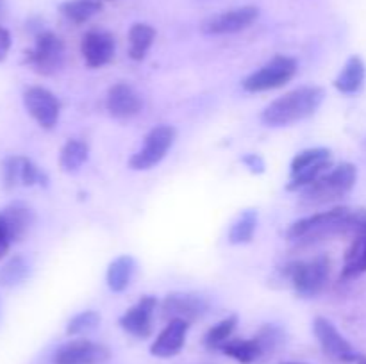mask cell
I'll return each mask as SVG.
<instances>
[{"mask_svg":"<svg viewBox=\"0 0 366 364\" xmlns=\"http://www.w3.org/2000/svg\"><path fill=\"white\" fill-rule=\"evenodd\" d=\"M222 352L227 357H232L234 360L242 364H252L254 360L259 359L263 355V348H261L259 341L256 338L252 339H229L224 346Z\"/></svg>","mask_w":366,"mask_h":364,"instance_id":"d4e9b609","label":"cell"},{"mask_svg":"<svg viewBox=\"0 0 366 364\" xmlns=\"http://www.w3.org/2000/svg\"><path fill=\"white\" fill-rule=\"evenodd\" d=\"M11 243H13V239H11L9 228H7L4 216L0 214V261H2L4 257H6V253L9 252Z\"/></svg>","mask_w":366,"mask_h":364,"instance_id":"d6a6232c","label":"cell"},{"mask_svg":"<svg viewBox=\"0 0 366 364\" xmlns=\"http://www.w3.org/2000/svg\"><path fill=\"white\" fill-rule=\"evenodd\" d=\"M21 159L24 156H7L2 159L0 173H2V182L6 189H13L21 184Z\"/></svg>","mask_w":366,"mask_h":364,"instance_id":"f546056e","label":"cell"},{"mask_svg":"<svg viewBox=\"0 0 366 364\" xmlns=\"http://www.w3.org/2000/svg\"><path fill=\"white\" fill-rule=\"evenodd\" d=\"M11 45H13V38H11L9 29H6L0 25V63H2V61H6L7 54H9V50H11Z\"/></svg>","mask_w":366,"mask_h":364,"instance_id":"836d02e7","label":"cell"},{"mask_svg":"<svg viewBox=\"0 0 366 364\" xmlns=\"http://www.w3.org/2000/svg\"><path fill=\"white\" fill-rule=\"evenodd\" d=\"M238 325V316L236 314H229L227 318L218 321L217 325L209 328L204 335V345L209 350H220L229 339H232V332L236 330Z\"/></svg>","mask_w":366,"mask_h":364,"instance_id":"83f0119b","label":"cell"},{"mask_svg":"<svg viewBox=\"0 0 366 364\" xmlns=\"http://www.w3.org/2000/svg\"><path fill=\"white\" fill-rule=\"evenodd\" d=\"M357 181V168L352 163H342L325 171L320 178L304 188L302 198L310 203H325L343 198L354 189Z\"/></svg>","mask_w":366,"mask_h":364,"instance_id":"3957f363","label":"cell"},{"mask_svg":"<svg viewBox=\"0 0 366 364\" xmlns=\"http://www.w3.org/2000/svg\"><path fill=\"white\" fill-rule=\"evenodd\" d=\"M256 339L259 341L263 352H274L279 345L282 343V330L275 325H264L259 330V334L256 335Z\"/></svg>","mask_w":366,"mask_h":364,"instance_id":"4dcf8cb0","label":"cell"},{"mask_svg":"<svg viewBox=\"0 0 366 364\" xmlns=\"http://www.w3.org/2000/svg\"><path fill=\"white\" fill-rule=\"evenodd\" d=\"M111 357L107 346L92 339H71L54 352L52 364H104Z\"/></svg>","mask_w":366,"mask_h":364,"instance_id":"8fae6325","label":"cell"},{"mask_svg":"<svg viewBox=\"0 0 366 364\" xmlns=\"http://www.w3.org/2000/svg\"><path fill=\"white\" fill-rule=\"evenodd\" d=\"M175 139H177V131H175L174 125H156L145 136V141H143L142 148L131 157L129 166L136 171H145L157 166L167 157L168 150L174 146Z\"/></svg>","mask_w":366,"mask_h":364,"instance_id":"52a82bcc","label":"cell"},{"mask_svg":"<svg viewBox=\"0 0 366 364\" xmlns=\"http://www.w3.org/2000/svg\"><path fill=\"white\" fill-rule=\"evenodd\" d=\"M325 93L320 86H300L268 103L261 120L268 127H288L313 116L320 109Z\"/></svg>","mask_w":366,"mask_h":364,"instance_id":"6da1fadb","label":"cell"},{"mask_svg":"<svg viewBox=\"0 0 366 364\" xmlns=\"http://www.w3.org/2000/svg\"><path fill=\"white\" fill-rule=\"evenodd\" d=\"M297 74V61L290 56H274L267 64L243 79L242 86L249 93L270 91L288 84Z\"/></svg>","mask_w":366,"mask_h":364,"instance_id":"8992f818","label":"cell"},{"mask_svg":"<svg viewBox=\"0 0 366 364\" xmlns=\"http://www.w3.org/2000/svg\"><path fill=\"white\" fill-rule=\"evenodd\" d=\"M117 52L114 36L107 31H88L82 36L81 54L89 68H102L113 61Z\"/></svg>","mask_w":366,"mask_h":364,"instance_id":"9a60e30c","label":"cell"},{"mask_svg":"<svg viewBox=\"0 0 366 364\" xmlns=\"http://www.w3.org/2000/svg\"><path fill=\"white\" fill-rule=\"evenodd\" d=\"M285 275L293 289L302 298H313L325 289L331 275V261L327 256H318L311 261H297L285 268Z\"/></svg>","mask_w":366,"mask_h":364,"instance_id":"277c9868","label":"cell"},{"mask_svg":"<svg viewBox=\"0 0 366 364\" xmlns=\"http://www.w3.org/2000/svg\"><path fill=\"white\" fill-rule=\"evenodd\" d=\"M363 273H366V234H357L345 253L342 278L350 280Z\"/></svg>","mask_w":366,"mask_h":364,"instance_id":"44dd1931","label":"cell"},{"mask_svg":"<svg viewBox=\"0 0 366 364\" xmlns=\"http://www.w3.org/2000/svg\"><path fill=\"white\" fill-rule=\"evenodd\" d=\"M259 18V7L242 6L209 16L202 21L200 31L207 36H224L245 31Z\"/></svg>","mask_w":366,"mask_h":364,"instance_id":"9c48e42d","label":"cell"},{"mask_svg":"<svg viewBox=\"0 0 366 364\" xmlns=\"http://www.w3.org/2000/svg\"><path fill=\"white\" fill-rule=\"evenodd\" d=\"M107 113L117 120H129L142 111L143 102L139 93L127 82H117L111 86L106 96Z\"/></svg>","mask_w":366,"mask_h":364,"instance_id":"2e32d148","label":"cell"},{"mask_svg":"<svg viewBox=\"0 0 366 364\" xmlns=\"http://www.w3.org/2000/svg\"><path fill=\"white\" fill-rule=\"evenodd\" d=\"M290 168L292 170H290V182L286 189L299 191L313 184L325 171H329V168H332V152L325 146L306 148L293 157Z\"/></svg>","mask_w":366,"mask_h":364,"instance_id":"5b68a950","label":"cell"},{"mask_svg":"<svg viewBox=\"0 0 366 364\" xmlns=\"http://www.w3.org/2000/svg\"><path fill=\"white\" fill-rule=\"evenodd\" d=\"M243 163H245L252 171H257V173H261V171L264 170V161L261 159L257 153H249V156H245L243 157Z\"/></svg>","mask_w":366,"mask_h":364,"instance_id":"e575fe53","label":"cell"},{"mask_svg":"<svg viewBox=\"0 0 366 364\" xmlns=\"http://www.w3.org/2000/svg\"><path fill=\"white\" fill-rule=\"evenodd\" d=\"M352 209L350 207H335V209L315 213L311 216L300 218L290 225L288 236L290 241H315L325 236H335L349 232V220Z\"/></svg>","mask_w":366,"mask_h":364,"instance_id":"7a4b0ae2","label":"cell"},{"mask_svg":"<svg viewBox=\"0 0 366 364\" xmlns=\"http://www.w3.org/2000/svg\"><path fill=\"white\" fill-rule=\"evenodd\" d=\"M4 16V0H0V20H2Z\"/></svg>","mask_w":366,"mask_h":364,"instance_id":"8d00e7d4","label":"cell"},{"mask_svg":"<svg viewBox=\"0 0 366 364\" xmlns=\"http://www.w3.org/2000/svg\"><path fill=\"white\" fill-rule=\"evenodd\" d=\"M136 273V259L132 256H118L117 259H113L107 266L106 280L107 288L113 293H122L131 285L132 278Z\"/></svg>","mask_w":366,"mask_h":364,"instance_id":"ffe728a7","label":"cell"},{"mask_svg":"<svg viewBox=\"0 0 366 364\" xmlns=\"http://www.w3.org/2000/svg\"><path fill=\"white\" fill-rule=\"evenodd\" d=\"M156 39V29L149 24H134L129 29V57L132 61H143Z\"/></svg>","mask_w":366,"mask_h":364,"instance_id":"7402d4cb","label":"cell"},{"mask_svg":"<svg viewBox=\"0 0 366 364\" xmlns=\"http://www.w3.org/2000/svg\"><path fill=\"white\" fill-rule=\"evenodd\" d=\"M100 314L97 310L88 309V310H81V313L75 314L74 318H70L66 325V334L68 335H84L88 332L95 330L97 327L100 325Z\"/></svg>","mask_w":366,"mask_h":364,"instance_id":"f1b7e54d","label":"cell"},{"mask_svg":"<svg viewBox=\"0 0 366 364\" xmlns=\"http://www.w3.org/2000/svg\"><path fill=\"white\" fill-rule=\"evenodd\" d=\"M0 214L6 220L13 243L21 241L29 234L32 225H34V211L24 202H11L9 206L4 207Z\"/></svg>","mask_w":366,"mask_h":364,"instance_id":"ac0fdd59","label":"cell"},{"mask_svg":"<svg viewBox=\"0 0 366 364\" xmlns=\"http://www.w3.org/2000/svg\"><path fill=\"white\" fill-rule=\"evenodd\" d=\"M25 63L39 75H54L63 68L64 43L57 34L43 31L36 36L34 46L25 52Z\"/></svg>","mask_w":366,"mask_h":364,"instance_id":"ba28073f","label":"cell"},{"mask_svg":"<svg viewBox=\"0 0 366 364\" xmlns=\"http://www.w3.org/2000/svg\"><path fill=\"white\" fill-rule=\"evenodd\" d=\"M100 0H64L59 4V13L71 24H86L102 11Z\"/></svg>","mask_w":366,"mask_h":364,"instance_id":"cb8c5ba5","label":"cell"},{"mask_svg":"<svg viewBox=\"0 0 366 364\" xmlns=\"http://www.w3.org/2000/svg\"><path fill=\"white\" fill-rule=\"evenodd\" d=\"M24 106L27 113L41 128H54L59 121L61 102L50 89L43 86H31L24 93Z\"/></svg>","mask_w":366,"mask_h":364,"instance_id":"30bf717a","label":"cell"},{"mask_svg":"<svg viewBox=\"0 0 366 364\" xmlns=\"http://www.w3.org/2000/svg\"><path fill=\"white\" fill-rule=\"evenodd\" d=\"M100 2H102V0H100Z\"/></svg>","mask_w":366,"mask_h":364,"instance_id":"f35d334b","label":"cell"},{"mask_svg":"<svg viewBox=\"0 0 366 364\" xmlns=\"http://www.w3.org/2000/svg\"><path fill=\"white\" fill-rule=\"evenodd\" d=\"M285 364H306V363H285Z\"/></svg>","mask_w":366,"mask_h":364,"instance_id":"74e56055","label":"cell"},{"mask_svg":"<svg viewBox=\"0 0 366 364\" xmlns=\"http://www.w3.org/2000/svg\"><path fill=\"white\" fill-rule=\"evenodd\" d=\"M257 228V211L247 209L238 216V220L229 228L227 239L231 245H247L254 239Z\"/></svg>","mask_w":366,"mask_h":364,"instance_id":"4316f807","label":"cell"},{"mask_svg":"<svg viewBox=\"0 0 366 364\" xmlns=\"http://www.w3.org/2000/svg\"><path fill=\"white\" fill-rule=\"evenodd\" d=\"M189 330V321L186 320H170L167 323V327L159 332L154 343L150 345V353L154 357H159V359H170L175 357L177 353H181V350L184 348L186 338H188Z\"/></svg>","mask_w":366,"mask_h":364,"instance_id":"e0dca14e","label":"cell"},{"mask_svg":"<svg viewBox=\"0 0 366 364\" xmlns=\"http://www.w3.org/2000/svg\"><path fill=\"white\" fill-rule=\"evenodd\" d=\"M356 364H366V355H363V353H360V357H357Z\"/></svg>","mask_w":366,"mask_h":364,"instance_id":"d590c367","label":"cell"},{"mask_svg":"<svg viewBox=\"0 0 366 364\" xmlns=\"http://www.w3.org/2000/svg\"><path fill=\"white\" fill-rule=\"evenodd\" d=\"M89 146L86 141L81 139H68L63 145L59 153V166L63 171H77L82 164L88 161Z\"/></svg>","mask_w":366,"mask_h":364,"instance_id":"484cf974","label":"cell"},{"mask_svg":"<svg viewBox=\"0 0 366 364\" xmlns=\"http://www.w3.org/2000/svg\"><path fill=\"white\" fill-rule=\"evenodd\" d=\"M365 61L360 56H352L347 59V63L343 64L338 77L335 79V88L340 93H343V95H354V93L361 91V88L365 86Z\"/></svg>","mask_w":366,"mask_h":364,"instance_id":"d6986e66","label":"cell"},{"mask_svg":"<svg viewBox=\"0 0 366 364\" xmlns=\"http://www.w3.org/2000/svg\"><path fill=\"white\" fill-rule=\"evenodd\" d=\"M36 184L46 186V175L39 170L34 161H31L29 157H24L21 159V186Z\"/></svg>","mask_w":366,"mask_h":364,"instance_id":"1f68e13d","label":"cell"},{"mask_svg":"<svg viewBox=\"0 0 366 364\" xmlns=\"http://www.w3.org/2000/svg\"><path fill=\"white\" fill-rule=\"evenodd\" d=\"M157 300L156 296L145 295L138 300L132 307H129L120 316L118 323L129 335L138 339H147L152 334V320L156 313Z\"/></svg>","mask_w":366,"mask_h":364,"instance_id":"4fadbf2b","label":"cell"},{"mask_svg":"<svg viewBox=\"0 0 366 364\" xmlns=\"http://www.w3.org/2000/svg\"><path fill=\"white\" fill-rule=\"evenodd\" d=\"M161 309H163L164 318H170V320L179 318L192 323L206 316L209 310V302L197 293H172L163 300Z\"/></svg>","mask_w":366,"mask_h":364,"instance_id":"5bb4252c","label":"cell"},{"mask_svg":"<svg viewBox=\"0 0 366 364\" xmlns=\"http://www.w3.org/2000/svg\"><path fill=\"white\" fill-rule=\"evenodd\" d=\"M313 332L318 345L322 346V350H324L329 357H335V359L343 360V363H356L357 357H360V353H357L356 348L350 345L349 339H347L345 335L336 328V325L332 323L331 320H327V318H315Z\"/></svg>","mask_w":366,"mask_h":364,"instance_id":"7c38bea8","label":"cell"},{"mask_svg":"<svg viewBox=\"0 0 366 364\" xmlns=\"http://www.w3.org/2000/svg\"><path fill=\"white\" fill-rule=\"evenodd\" d=\"M31 277V263L25 256H13L0 266V288H16Z\"/></svg>","mask_w":366,"mask_h":364,"instance_id":"603a6c76","label":"cell"}]
</instances>
